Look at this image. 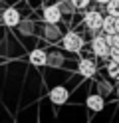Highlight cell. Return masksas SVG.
<instances>
[{"instance_id": "5bb4252c", "label": "cell", "mask_w": 119, "mask_h": 123, "mask_svg": "<svg viewBox=\"0 0 119 123\" xmlns=\"http://www.w3.org/2000/svg\"><path fill=\"white\" fill-rule=\"evenodd\" d=\"M48 66H62V56L60 54H50V56H48Z\"/></svg>"}, {"instance_id": "52a82bcc", "label": "cell", "mask_w": 119, "mask_h": 123, "mask_svg": "<svg viewBox=\"0 0 119 123\" xmlns=\"http://www.w3.org/2000/svg\"><path fill=\"white\" fill-rule=\"evenodd\" d=\"M77 70H79V74H81L83 78H93L95 72H97V66H95V62H91V60H79Z\"/></svg>"}, {"instance_id": "5b68a950", "label": "cell", "mask_w": 119, "mask_h": 123, "mask_svg": "<svg viewBox=\"0 0 119 123\" xmlns=\"http://www.w3.org/2000/svg\"><path fill=\"white\" fill-rule=\"evenodd\" d=\"M50 101L56 103V105L66 103V101H68V89L63 87V86H56V87H52V91H50Z\"/></svg>"}, {"instance_id": "9a60e30c", "label": "cell", "mask_w": 119, "mask_h": 123, "mask_svg": "<svg viewBox=\"0 0 119 123\" xmlns=\"http://www.w3.org/2000/svg\"><path fill=\"white\" fill-rule=\"evenodd\" d=\"M60 6V10H62V14L66 12V14H71L75 8H74V4H71V0H66V2H62V4H58Z\"/></svg>"}, {"instance_id": "3957f363", "label": "cell", "mask_w": 119, "mask_h": 123, "mask_svg": "<svg viewBox=\"0 0 119 123\" xmlns=\"http://www.w3.org/2000/svg\"><path fill=\"white\" fill-rule=\"evenodd\" d=\"M83 24L89 30L97 32V30H101V24H103V14H99L97 10H89L85 14V18H83Z\"/></svg>"}, {"instance_id": "8992f818", "label": "cell", "mask_w": 119, "mask_h": 123, "mask_svg": "<svg viewBox=\"0 0 119 123\" xmlns=\"http://www.w3.org/2000/svg\"><path fill=\"white\" fill-rule=\"evenodd\" d=\"M20 22L22 20H20V14H18L16 8H6L2 12V24H6V26H18Z\"/></svg>"}, {"instance_id": "8fae6325", "label": "cell", "mask_w": 119, "mask_h": 123, "mask_svg": "<svg viewBox=\"0 0 119 123\" xmlns=\"http://www.w3.org/2000/svg\"><path fill=\"white\" fill-rule=\"evenodd\" d=\"M107 74H109V78H113V80L119 81V64H117V62L111 60L107 64Z\"/></svg>"}, {"instance_id": "30bf717a", "label": "cell", "mask_w": 119, "mask_h": 123, "mask_svg": "<svg viewBox=\"0 0 119 123\" xmlns=\"http://www.w3.org/2000/svg\"><path fill=\"white\" fill-rule=\"evenodd\" d=\"M101 30L105 34H115V16H111V14H107V16H103V24H101Z\"/></svg>"}, {"instance_id": "6da1fadb", "label": "cell", "mask_w": 119, "mask_h": 123, "mask_svg": "<svg viewBox=\"0 0 119 123\" xmlns=\"http://www.w3.org/2000/svg\"><path fill=\"white\" fill-rule=\"evenodd\" d=\"M63 48H66L68 52H79L83 48V38L79 36L77 32H68L66 36H63Z\"/></svg>"}, {"instance_id": "d6986e66", "label": "cell", "mask_w": 119, "mask_h": 123, "mask_svg": "<svg viewBox=\"0 0 119 123\" xmlns=\"http://www.w3.org/2000/svg\"><path fill=\"white\" fill-rule=\"evenodd\" d=\"M115 30L119 32V16H115Z\"/></svg>"}, {"instance_id": "44dd1931", "label": "cell", "mask_w": 119, "mask_h": 123, "mask_svg": "<svg viewBox=\"0 0 119 123\" xmlns=\"http://www.w3.org/2000/svg\"><path fill=\"white\" fill-rule=\"evenodd\" d=\"M117 97H119V87H117Z\"/></svg>"}, {"instance_id": "2e32d148", "label": "cell", "mask_w": 119, "mask_h": 123, "mask_svg": "<svg viewBox=\"0 0 119 123\" xmlns=\"http://www.w3.org/2000/svg\"><path fill=\"white\" fill-rule=\"evenodd\" d=\"M46 36L48 38H58L60 36V32H58V28H56V24H48V28H46Z\"/></svg>"}, {"instance_id": "9c48e42d", "label": "cell", "mask_w": 119, "mask_h": 123, "mask_svg": "<svg viewBox=\"0 0 119 123\" xmlns=\"http://www.w3.org/2000/svg\"><path fill=\"white\" fill-rule=\"evenodd\" d=\"M87 107H89L91 111H101L103 109V97L99 93H91L89 97H87Z\"/></svg>"}, {"instance_id": "4fadbf2b", "label": "cell", "mask_w": 119, "mask_h": 123, "mask_svg": "<svg viewBox=\"0 0 119 123\" xmlns=\"http://www.w3.org/2000/svg\"><path fill=\"white\" fill-rule=\"evenodd\" d=\"M105 40H107V44L111 46V48H119V32H115V34H105Z\"/></svg>"}, {"instance_id": "7a4b0ae2", "label": "cell", "mask_w": 119, "mask_h": 123, "mask_svg": "<svg viewBox=\"0 0 119 123\" xmlns=\"http://www.w3.org/2000/svg\"><path fill=\"white\" fill-rule=\"evenodd\" d=\"M91 50H93L95 56H99V58H107V56H109L111 46L107 44L105 36H95L93 40H91Z\"/></svg>"}, {"instance_id": "277c9868", "label": "cell", "mask_w": 119, "mask_h": 123, "mask_svg": "<svg viewBox=\"0 0 119 123\" xmlns=\"http://www.w3.org/2000/svg\"><path fill=\"white\" fill-rule=\"evenodd\" d=\"M44 20L48 24H58L62 20V10L58 4H52V6H46L44 8Z\"/></svg>"}, {"instance_id": "ac0fdd59", "label": "cell", "mask_w": 119, "mask_h": 123, "mask_svg": "<svg viewBox=\"0 0 119 123\" xmlns=\"http://www.w3.org/2000/svg\"><path fill=\"white\" fill-rule=\"evenodd\" d=\"M109 58L119 64V48H111V50H109Z\"/></svg>"}, {"instance_id": "7c38bea8", "label": "cell", "mask_w": 119, "mask_h": 123, "mask_svg": "<svg viewBox=\"0 0 119 123\" xmlns=\"http://www.w3.org/2000/svg\"><path fill=\"white\" fill-rule=\"evenodd\" d=\"M105 8H107V14L119 16V0H109V2L105 4Z\"/></svg>"}, {"instance_id": "ba28073f", "label": "cell", "mask_w": 119, "mask_h": 123, "mask_svg": "<svg viewBox=\"0 0 119 123\" xmlns=\"http://www.w3.org/2000/svg\"><path fill=\"white\" fill-rule=\"evenodd\" d=\"M30 62L34 66H48V54L44 50H34L30 54Z\"/></svg>"}, {"instance_id": "ffe728a7", "label": "cell", "mask_w": 119, "mask_h": 123, "mask_svg": "<svg viewBox=\"0 0 119 123\" xmlns=\"http://www.w3.org/2000/svg\"><path fill=\"white\" fill-rule=\"evenodd\" d=\"M95 2H97V4H107L109 0H95Z\"/></svg>"}, {"instance_id": "e0dca14e", "label": "cell", "mask_w": 119, "mask_h": 123, "mask_svg": "<svg viewBox=\"0 0 119 123\" xmlns=\"http://www.w3.org/2000/svg\"><path fill=\"white\" fill-rule=\"evenodd\" d=\"M89 2H91V0H71V4H74L75 10H83V8H87V6H89Z\"/></svg>"}]
</instances>
